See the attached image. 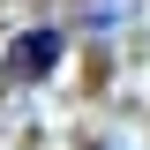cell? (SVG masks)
I'll list each match as a JSON object with an SVG mask.
<instances>
[{
  "mask_svg": "<svg viewBox=\"0 0 150 150\" xmlns=\"http://www.w3.org/2000/svg\"><path fill=\"white\" fill-rule=\"evenodd\" d=\"M60 60H68V30L60 23H30V30L8 38V60L0 68H8V83H45Z\"/></svg>",
  "mask_w": 150,
  "mask_h": 150,
  "instance_id": "6da1fadb",
  "label": "cell"
},
{
  "mask_svg": "<svg viewBox=\"0 0 150 150\" xmlns=\"http://www.w3.org/2000/svg\"><path fill=\"white\" fill-rule=\"evenodd\" d=\"M120 8H128V0H90V15H83V30H112V23H128Z\"/></svg>",
  "mask_w": 150,
  "mask_h": 150,
  "instance_id": "7a4b0ae2",
  "label": "cell"
}]
</instances>
